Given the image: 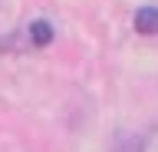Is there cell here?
Returning <instances> with one entry per match:
<instances>
[{
	"label": "cell",
	"mask_w": 158,
	"mask_h": 152,
	"mask_svg": "<svg viewBox=\"0 0 158 152\" xmlns=\"http://www.w3.org/2000/svg\"><path fill=\"white\" fill-rule=\"evenodd\" d=\"M49 40H53V27H49L46 20H33L30 23V43H33V46H46Z\"/></svg>",
	"instance_id": "obj_2"
},
{
	"label": "cell",
	"mask_w": 158,
	"mask_h": 152,
	"mask_svg": "<svg viewBox=\"0 0 158 152\" xmlns=\"http://www.w3.org/2000/svg\"><path fill=\"white\" fill-rule=\"evenodd\" d=\"M138 152H158V122H152V126L142 132V139H138Z\"/></svg>",
	"instance_id": "obj_3"
},
{
	"label": "cell",
	"mask_w": 158,
	"mask_h": 152,
	"mask_svg": "<svg viewBox=\"0 0 158 152\" xmlns=\"http://www.w3.org/2000/svg\"><path fill=\"white\" fill-rule=\"evenodd\" d=\"M135 30L145 33V37H155L158 33V7H142V10H135Z\"/></svg>",
	"instance_id": "obj_1"
}]
</instances>
